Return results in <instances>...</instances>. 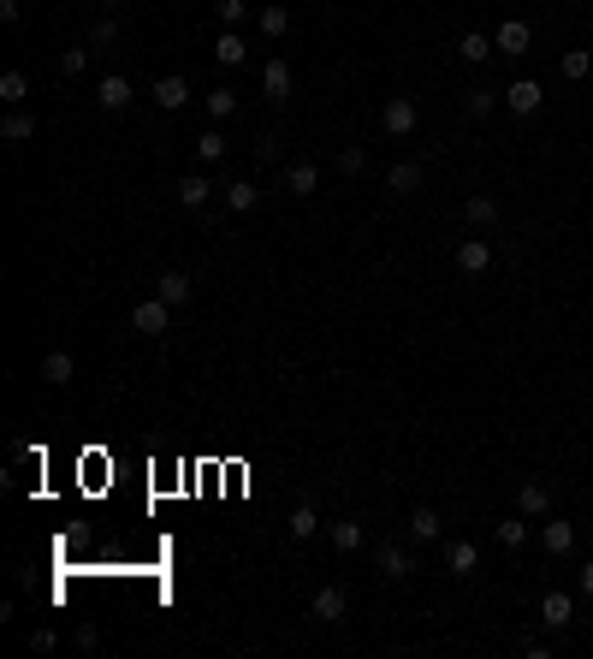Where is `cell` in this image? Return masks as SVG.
Segmentation results:
<instances>
[{
    "label": "cell",
    "mask_w": 593,
    "mask_h": 659,
    "mask_svg": "<svg viewBox=\"0 0 593 659\" xmlns=\"http://www.w3.org/2000/svg\"><path fill=\"white\" fill-rule=\"evenodd\" d=\"M344 612H351V594H344L339 582H326L321 594L309 600V618H315V624H344Z\"/></svg>",
    "instance_id": "cell-1"
},
{
    "label": "cell",
    "mask_w": 593,
    "mask_h": 659,
    "mask_svg": "<svg viewBox=\"0 0 593 659\" xmlns=\"http://www.w3.org/2000/svg\"><path fill=\"white\" fill-rule=\"evenodd\" d=\"M540 624H546V630H570V624H576V600H570L564 588L540 594Z\"/></svg>",
    "instance_id": "cell-2"
},
{
    "label": "cell",
    "mask_w": 593,
    "mask_h": 659,
    "mask_svg": "<svg viewBox=\"0 0 593 659\" xmlns=\"http://www.w3.org/2000/svg\"><path fill=\"white\" fill-rule=\"evenodd\" d=\"M380 125H386V137H410V131H415V101L410 96H392V101H386V114H380Z\"/></svg>",
    "instance_id": "cell-3"
},
{
    "label": "cell",
    "mask_w": 593,
    "mask_h": 659,
    "mask_svg": "<svg viewBox=\"0 0 593 659\" xmlns=\"http://www.w3.org/2000/svg\"><path fill=\"white\" fill-rule=\"evenodd\" d=\"M487 268H493V250H487V238H463V244H457V273L480 279Z\"/></svg>",
    "instance_id": "cell-4"
},
{
    "label": "cell",
    "mask_w": 593,
    "mask_h": 659,
    "mask_svg": "<svg viewBox=\"0 0 593 659\" xmlns=\"http://www.w3.org/2000/svg\"><path fill=\"white\" fill-rule=\"evenodd\" d=\"M505 101H510V114H523V119H528V114H540V101H546V89H540L534 78H516V84L505 89Z\"/></svg>",
    "instance_id": "cell-5"
},
{
    "label": "cell",
    "mask_w": 593,
    "mask_h": 659,
    "mask_svg": "<svg viewBox=\"0 0 593 659\" xmlns=\"http://www.w3.org/2000/svg\"><path fill=\"white\" fill-rule=\"evenodd\" d=\"M167 321H172V303H160V297H149V303L131 309V327L137 333H167Z\"/></svg>",
    "instance_id": "cell-6"
},
{
    "label": "cell",
    "mask_w": 593,
    "mask_h": 659,
    "mask_svg": "<svg viewBox=\"0 0 593 659\" xmlns=\"http://www.w3.org/2000/svg\"><path fill=\"white\" fill-rule=\"evenodd\" d=\"M374 564H380L386 582H410V571H415V559L404 553V546H380V553H374Z\"/></svg>",
    "instance_id": "cell-7"
},
{
    "label": "cell",
    "mask_w": 593,
    "mask_h": 659,
    "mask_svg": "<svg viewBox=\"0 0 593 659\" xmlns=\"http://www.w3.org/2000/svg\"><path fill=\"white\" fill-rule=\"evenodd\" d=\"M261 89H268L273 107H279V101H291V66H285V59H268V66H261Z\"/></svg>",
    "instance_id": "cell-8"
},
{
    "label": "cell",
    "mask_w": 593,
    "mask_h": 659,
    "mask_svg": "<svg viewBox=\"0 0 593 659\" xmlns=\"http://www.w3.org/2000/svg\"><path fill=\"white\" fill-rule=\"evenodd\" d=\"M540 546H546L552 559H564L570 546H576V529H570L564 517H552V523H540Z\"/></svg>",
    "instance_id": "cell-9"
},
{
    "label": "cell",
    "mask_w": 593,
    "mask_h": 659,
    "mask_svg": "<svg viewBox=\"0 0 593 659\" xmlns=\"http://www.w3.org/2000/svg\"><path fill=\"white\" fill-rule=\"evenodd\" d=\"M475 564H480V546L475 541H445V571H452V576H475Z\"/></svg>",
    "instance_id": "cell-10"
},
{
    "label": "cell",
    "mask_w": 593,
    "mask_h": 659,
    "mask_svg": "<svg viewBox=\"0 0 593 659\" xmlns=\"http://www.w3.org/2000/svg\"><path fill=\"white\" fill-rule=\"evenodd\" d=\"M493 42L505 48V54H528V42H534V30H528V18H505Z\"/></svg>",
    "instance_id": "cell-11"
},
{
    "label": "cell",
    "mask_w": 593,
    "mask_h": 659,
    "mask_svg": "<svg viewBox=\"0 0 593 659\" xmlns=\"http://www.w3.org/2000/svg\"><path fill=\"white\" fill-rule=\"evenodd\" d=\"M96 101H101V107H107V114H125V107H131V84H125V78H101V84H96Z\"/></svg>",
    "instance_id": "cell-12"
},
{
    "label": "cell",
    "mask_w": 593,
    "mask_h": 659,
    "mask_svg": "<svg viewBox=\"0 0 593 659\" xmlns=\"http://www.w3.org/2000/svg\"><path fill=\"white\" fill-rule=\"evenodd\" d=\"M155 297H160V303H172V309H178V303H190V273L167 268V273L155 279Z\"/></svg>",
    "instance_id": "cell-13"
},
{
    "label": "cell",
    "mask_w": 593,
    "mask_h": 659,
    "mask_svg": "<svg viewBox=\"0 0 593 659\" xmlns=\"http://www.w3.org/2000/svg\"><path fill=\"white\" fill-rule=\"evenodd\" d=\"M386 190H392V197H415V190H422V167H415V160H397V167L386 172Z\"/></svg>",
    "instance_id": "cell-14"
},
{
    "label": "cell",
    "mask_w": 593,
    "mask_h": 659,
    "mask_svg": "<svg viewBox=\"0 0 593 659\" xmlns=\"http://www.w3.org/2000/svg\"><path fill=\"white\" fill-rule=\"evenodd\" d=\"M516 511H523V517H546L552 511L546 481H523V488H516Z\"/></svg>",
    "instance_id": "cell-15"
},
{
    "label": "cell",
    "mask_w": 593,
    "mask_h": 659,
    "mask_svg": "<svg viewBox=\"0 0 593 659\" xmlns=\"http://www.w3.org/2000/svg\"><path fill=\"white\" fill-rule=\"evenodd\" d=\"M463 220L487 232V226H498V220H505V208H498L493 197H469V202H463Z\"/></svg>",
    "instance_id": "cell-16"
},
{
    "label": "cell",
    "mask_w": 593,
    "mask_h": 659,
    "mask_svg": "<svg viewBox=\"0 0 593 659\" xmlns=\"http://www.w3.org/2000/svg\"><path fill=\"white\" fill-rule=\"evenodd\" d=\"M184 101H190V84H184V78H160V84H155V107H167V114H178Z\"/></svg>",
    "instance_id": "cell-17"
},
{
    "label": "cell",
    "mask_w": 593,
    "mask_h": 659,
    "mask_svg": "<svg viewBox=\"0 0 593 659\" xmlns=\"http://www.w3.org/2000/svg\"><path fill=\"white\" fill-rule=\"evenodd\" d=\"M315 185H321V172H315L309 160H296V167H285V190H291V197H315Z\"/></svg>",
    "instance_id": "cell-18"
},
{
    "label": "cell",
    "mask_w": 593,
    "mask_h": 659,
    "mask_svg": "<svg viewBox=\"0 0 593 659\" xmlns=\"http://www.w3.org/2000/svg\"><path fill=\"white\" fill-rule=\"evenodd\" d=\"M255 24H261V36H268V42H279L285 30H291V13L273 0V6H261V13H255Z\"/></svg>",
    "instance_id": "cell-19"
},
{
    "label": "cell",
    "mask_w": 593,
    "mask_h": 659,
    "mask_svg": "<svg viewBox=\"0 0 593 659\" xmlns=\"http://www.w3.org/2000/svg\"><path fill=\"white\" fill-rule=\"evenodd\" d=\"M214 59H220V66H243V59H250V42H243L238 30H226V36L214 42Z\"/></svg>",
    "instance_id": "cell-20"
},
{
    "label": "cell",
    "mask_w": 593,
    "mask_h": 659,
    "mask_svg": "<svg viewBox=\"0 0 593 659\" xmlns=\"http://www.w3.org/2000/svg\"><path fill=\"white\" fill-rule=\"evenodd\" d=\"M71 374H78V362H71V351H48V362H42V380H48V387H66Z\"/></svg>",
    "instance_id": "cell-21"
},
{
    "label": "cell",
    "mask_w": 593,
    "mask_h": 659,
    "mask_svg": "<svg viewBox=\"0 0 593 659\" xmlns=\"http://www.w3.org/2000/svg\"><path fill=\"white\" fill-rule=\"evenodd\" d=\"M214 197V185H208V178H202V172H190V178H178V202H184V208H202V202H208Z\"/></svg>",
    "instance_id": "cell-22"
},
{
    "label": "cell",
    "mask_w": 593,
    "mask_h": 659,
    "mask_svg": "<svg viewBox=\"0 0 593 659\" xmlns=\"http://www.w3.org/2000/svg\"><path fill=\"white\" fill-rule=\"evenodd\" d=\"M410 535H415V541H439V511H433V505H415V511H410Z\"/></svg>",
    "instance_id": "cell-23"
},
{
    "label": "cell",
    "mask_w": 593,
    "mask_h": 659,
    "mask_svg": "<svg viewBox=\"0 0 593 659\" xmlns=\"http://www.w3.org/2000/svg\"><path fill=\"white\" fill-rule=\"evenodd\" d=\"M285 529H291V541H309V535L321 529V517H315V505H296V511L285 517Z\"/></svg>",
    "instance_id": "cell-24"
},
{
    "label": "cell",
    "mask_w": 593,
    "mask_h": 659,
    "mask_svg": "<svg viewBox=\"0 0 593 659\" xmlns=\"http://www.w3.org/2000/svg\"><path fill=\"white\" fill-rule=\"evenodd\" d=\"M333 546H339V553H356V546H362V523H356V517H339V523H333Z\"/></svg>",
    "instance_id": "cell-25"
},
{
    "label": "cell",
    "mask_w": 593,
    "mask_h": 659,
    "mask_svg": "<svg viewBox=\"0 0 593 659\" xmlns=\"http://www.w3.org/2000/svg\"><path fill=\"white\" fill-rule=\"evenodd\" d=\"M255 202H261V190H255L250 178H238V185H226V208H238V215H250Z\"/></svg>",
    "instance_id": "cell-26"
},
{
    "label": "cell",
    "mask_w": 593,
    "mask_h": 659,
    "mask_svg": "<svg viewBox=\"0 0 593 659\" xmlns=\"http://www.w3.org/2000/svg\"><path fill=\"white\" fill-rule=\"evenodd\" d=\"M0 137H6V143H30V137H36V119H30V114H6Z\"/></svg>",
    "instance_id": "cell-27"
},
{
    "label": "cell",
    "mask_w": 593,
    "mask_h": 659,
    "mask_svg": "<svg viewBox=\"0 0 593 659\" xmlns=\"http://www.w3.org/2000/svg\"><path fill=\"white\" fill-rule=\"evenodd\" d=\"M493 541H498V546H510V553H516V546L528 541V523H516V517H505V523H498V529H493Z\"/></svg>",
    "instance_id": "cell-28"
},
{
    "label": "cell",
    "mask_w": 593,
    "mask_h": 659,
    "mask_svg": "<svg viewBox=\"0 0 593 659\" xmlns=\"http://www.w3.org/2000/svg\"><path fill=\"white\" fill-rule=\"evenodd\" d=\"M493 48H498V42H493V36H480V30H469V36H463V59H469V66H480Z\"/></svg>",
    "instance_id": "cell-29"
},
{
    "label": "cell",
    "mask_w": 593,
    "mask_h": 659,
    "mask_svg": "<svg viewBox=\"0 0 593 659\" xmlns=\"http://www.w3.org/2000/svg\"><path fill=\"white\" fill-rule=\"evenodd\" d=\"M220 155H226V137H220V131H202V137H196V160H208V167H214Z\"/></svg>",
    "instance_id": "cell-30"
},
{
    "label": "cell",
    "mask_w": 593,
    "mask_h": 659,
    "mask_svg": "<svg viewBox=\"0 0 593 659\" xmlns=\"http://www.w3.org/2000/svg\"><path fill=\"white\" fill-rule=\"evenodd\" d=\"M24 96H30V78L24 72H6V78H0V101H13V107H18Z\"/></svg>",
    "instance_id": "cell-31"
},
{
    "label": "cell",
    "mask_w": 593,
    "mask_h": 659,
    "mask_svg": "<svg viewBox=\"0 0 593 659\" xmlns=\"http://www.w3.org/2000/svg\"><path fill=\"white\" fill-rule=\"evenodd\" d=\"M89 54H96V48H84V42H78V48H66V54H59V72H66V78H78V72L89 66Z\"/></svg>",
    "instance_id": "cell-32"
},
{
    "label": "cell",
    "mask_w": 593,
    "mask_h": 659,
    "mask_svg": "<svg viewBox=\"0 0 593 659\" xmlns=\"http://www.w3.org/2000/svg\"><path fill=\"white\" fill-rule=\"evenodd\" d=\"M119 42V18H96V30H89V48H114Z\"/></svg>",
    "instance_id": "cell-33"
},
{
    "label": "cell",
    "mask_w": 593,
    "mask_h": 659,
    "mask_svg": "<svg viewBox=\"0 0 593 659\" xmlns=\"http://www.w3.org/2000/svg\"><path fill=\"white\" fill-rule=\"evenodd\" d=\"M588 72H593L588 48H570V54H564V78H576V84H581V78H588Z\"/></svg>",
    "instance_id": "cell-34"
},
{
    "label": "cell",
    "mask_w": 593,
    "mask_h": 659,
    "mask_svg": "<svg viewBox=\"0 0 593 659\" xmlns=\"http://www.w3.org/2000/svg\"><path fill=\"white\" fill-rule=\"evenodd\" d=\"M493 107H498V89H469V114L475 119H487Z\"/></svg>",
    "instance_id": "cell-35"
},
{
    "label": "cell",
    "mask_w": 593,
    "mask_h": 659,
    "mask_svg": "<svg viewBox=\"0 0 593 659\" xmlns=\"http://www.w3.org/2000/svg\"><path fill=\"white\" fill-rule=\"evenodd\" d=\"M208 114L214 119H232V114H238V96H232V89H214V96H208Z\"/></svg>",
    "instance_id": "cell-36"
},
{
    "label": "cell",
    "mask_w": 593,
    "mask_h": 659,
    "mask_svg": "<svg viewBox=\"0 0 593 659\" xmlns=\"http://www.w3.org/2000/svg\"><path fill=\"white\" fill-rule=\"evenodd\" d=\"M362 143H351V149H339V172H362Z\"/></svg>",
    "instance_id": "cell-37"
},
{
    "label": "cell",
    "mask_w": 593,
    "mask_h": 659,
    "mask_svg": "<svg viewBox=\"0 0 593 659\" xmlns=\"http://www.w3.org/2000/svg\"><path fill=\"white\" fill-rule=\"evenodd\" d=\"M243 13H250V6H243V0H220V24H226V30H232V24H238V18H243Z\"/></svg>",
    "instance_id": "cell-38"
},
{
    "label": "cell",
    "mask_w": 593,
    "mask_h": 659,
    "mask_svg": "<svg viewBox=\"0 0 593 659\" xmlns=\"http://www.w3.org/2000/svg\"><path fill=\"white\" fill-rule=\"evenodd\" d=\"M576 582H581V594H588V600H593V559L581 564V576H576Z\"/></svg>",
    "instance_id": "cell-39"
},
{
    "label": "cell",
    "mask_w": 593,
    "mask_h": 659,
    "mask_svg": "<svg viewBox=\"0 0 593 659\" xmlns=\"http://www.w3.org/2000/svg\"><path fill=\"white\" fill-rule=\"evenodd\" d=\"M18 13H24V0H0V18H6V24H13Z\"/></svg>",
    "instance_id": "cell-40"
},
{
    "label": "cell",
    "mask_w": 593,
    "mask_h": 659,
    "mask_svg": "<svg viewBox=\"0 0 593 659\" xmlns=\"http://www.w3.org/2000/svg\"><path fill=\"white\" fill-rule=\"evenodd\" d=\"M101 6H119V0H101Z\"/></svg>",
    "instance_id": "cell-41"
},
{
    "label": "cell",
    "mask_w": 593,
    "mask_h": 659,
    "mask_svg": "<svg viewBox=\"0 0 593 659\" xmlns=\"http://www.w3.org/2000/svg\"><path fill=\"white\" fill-rule=\"evenodd\" d=\"M570 6H576V0H570Z\"/></svg>",
    "instance_id": "cell-42"
}]
</instances>
